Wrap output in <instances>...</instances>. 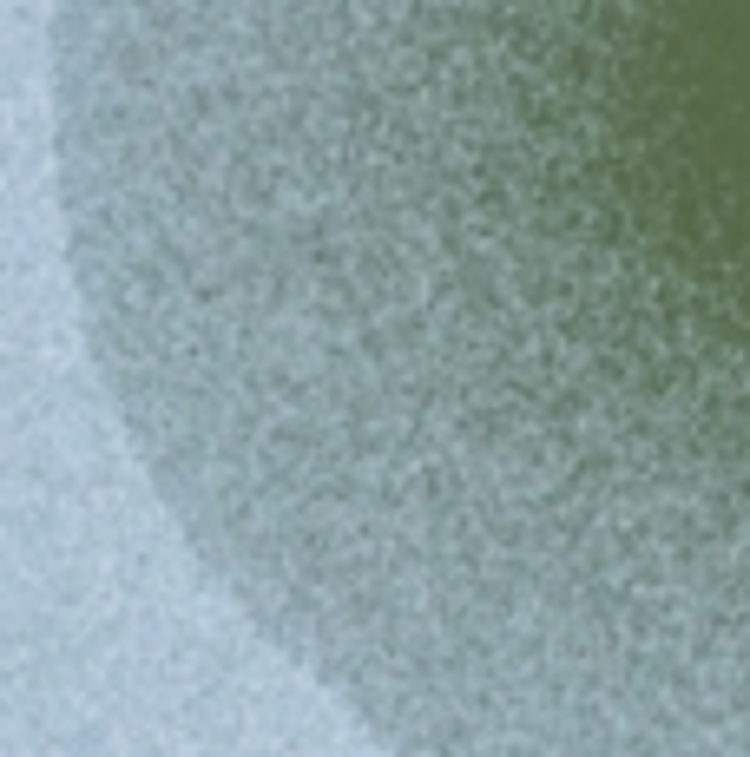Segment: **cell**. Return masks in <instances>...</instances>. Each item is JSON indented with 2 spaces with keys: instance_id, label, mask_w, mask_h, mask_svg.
<instances>
[{
  "instance_id": "6da1fadb",
  "label": "cell",
  "mask_w": 750,
  "mask_h": 757,
  "mask_svg": "<svg viewBox=\"0 0 750 757\" xmlns=\"http://www.w3.org/2000/svg\"><path fill=\"white\" fill-rule=\"evenodd\" d=\"M86 336L395 757H750V0H60Z\"/></svg>"
}]
</instances>
